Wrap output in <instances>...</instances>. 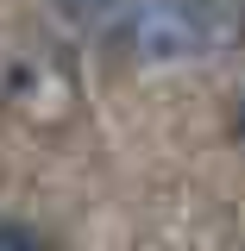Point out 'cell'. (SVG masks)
Segmentation results:
<instances>
[{
	"instance_id": "3",
	"label": "cell",
	"mask_w": 245,
	"mask_h": 251,
	"mask_svg": "<svg viewBox=\"0 0 245 251\" xmlns=\"http://www.w3.org/2000/svg\"><path fill=\"white\" fill-rule=\"evenodd\" d=\"M63 6H69L76 19H88V13H101V6H107V0H63Z\"/></svg>"
},
{
	"instance_id": "1",
	"label": "cell",
	"mask_w": 245,
	"mask_h": 251,
	"mask_svg": "<svg viewBox=\"0 0 245 251\" xmlns=\"http://www.w3.org/2000/svg\"><path fill=\"white\" fill-rule=\"evenodd\" d=\"M126 38L145 63H195L239 38V13H226V0H145Z\"/></svg>"
},
{
	"instance_id": "2",
	"label": "cell",
	"mask_w": 245,
	"mask_h": 251,
	"mask_svg": "<svg viewBox=\"0 0 245 251\" xmlns=\"http://www.w3.org/2000/svg\"><path fill=\"white\" fill-rule=\"evenodd\" d=\"M0 251H51L31 226H19V220H0Z\"/></svg>"
}]
</instances>
